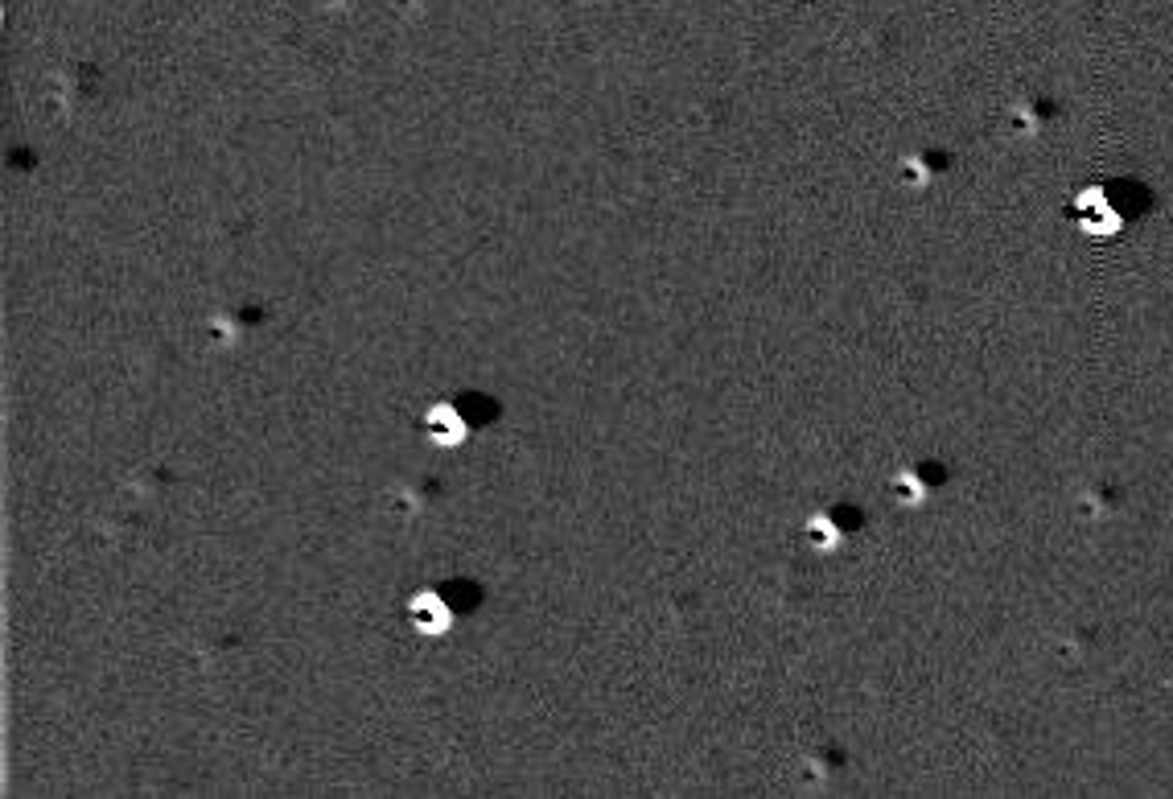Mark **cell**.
Wrapping results in <instances>:
<instances>
[{"label":"cell","instance_id":"obj_1","mask_svg":"<svg viewBox=\"0 0 1173 799\" xmlns=\"http://www.w3.org/2000/svg\"><path fill=\"white\" fill-rule=\"evenodd\" d=\"M408 622H412L416 635L441 639L453 627V610H449V602L441 594H433V589H420V594L408 598Z\"/></svg>","mask_w":1173,"mask_h":799},{"label":"cell","instance_id":"obj_2","mask_svg":"<svg viewBox=\"0 0 1173 799\" xmlns=\"http://www.w3.org/2000/svg\"><path fill=\"white\" fill-rule=\"evenodd\" d=\"M420 429H424V437H429L437 449H457L461 441L470 437V425H466V416H461L449 400H437V404H429L424 408V416H420Z\"/></svg>","mask_w":1173,"mask_h":799},{"label":"cell","instance_id":"obj_3","mask_svg":"<svg viewBox=\"0 0 1173 799\" xmlns=\"http://www.w3.org/2000/svg\"><path fill=\"white\" fill-rule=\"evenodd\" d=\"M206 338L227 351V346H235V342H239V330H235V322H231L227 314H219V318H210V322H206Z\"/></svg>","mask_w":1173,"mask_h":799},{"label":"cell","instance_id":"obj_4","mask_svg":"<svg viewBox=\"0 0 1173 799\" xmlns=\"http://www.w3.org/2000/svg\"><path fill=\"white\" fill-rule=\"evenodd\" d=\"M416 511H420V499L412 491H396V495H391V515H396V519H412Z\"/></svg>","mask_w":1173,"mask_h":799}]
</instances>
